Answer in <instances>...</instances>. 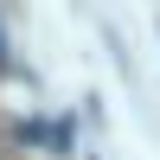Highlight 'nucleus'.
Here are the masks:
<instances>
[{
	"instance_id": "f257e3e1",
	"label": "nucleus",
	"mask_w": 160,
	"mask_h": 160,
	"mask_svg": "<svg viewBox=\"0 0 160 160\" xmlns=\"http://www.w3.org/2000/svg\"><path fill=\"white\" fill-rule=\"evenodd\" d=\"M0 71H7V19H0Z\"/></svg>"
}]
</instances>
